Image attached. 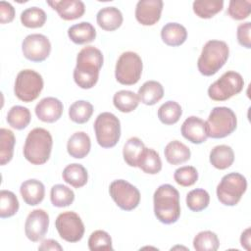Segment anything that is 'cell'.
Listing matches in <instances>:
<instances>
[{
  "label": "cell",
  "instance_id": "cell-10",
  "mask_svg": "<svg viewBox=\"0 0 251 251\" xmlns=\"http://www.w3.org/2000/svg\"><path fill=\"white\" fill-rule=\"evenodd\" d=\"M42 88L43 78L37 72L25 69L17 75L14 92L21 101L32 102L39 96Z\"/></svg>",
  "mask_w": 251,
  "mask_h": 251
},
{
  "label": "cell",
  "instance_id": "cell-9",
  "mask_svg": "<svg viewBox=\"0 0 251 251\" xmlns=\"http://www.w3.org/2000/svg\"><path fill=\"white\" fill-rule=\"evenodd\" d=\"M243 86L242 75L237 72L228 71L209 86L208 96L214 101H226L238 94Z\"/></svg>",
  "mask_w": 251,
  "mask_h": 251
},
{
  "label": "cell",
  "instance_id": "cell-26",
  "mask_svg": "<svg viewBox=\"0 0 251 251\" xmlns=\"http://www.w3.org/2000/svg\"><path fill=\"white\" fill-rule=\"evenodd\" d=\"M234 161V153L228 145H217L210 152V163L219 170L229 168Z\"/></svg>",
  "mask_w": 251,
  "mask_h": 251
},
{
  "label": "cell",
  "instance_id": "cell-2",
  "mask_svg": "<svg viewBox=\"0 0 251 251\" xmlns=\"http://www.w3.org/2000/svg\"><path fill=\"white\" fill-rule=\"evenodd\" d=\"M154 214L159 222L165 225L176 223L180 216L179 193L171 184H162L153 195Z\"/></svg>",
  "mask_w": 251,
  "mask_h": 251
},
{
  "label": "cell",
  "instance_id": "cell-4",
  "mask_svg": "<svg viewBox=\"0 0 251 251\" xmlns=\"http://www.w3.org/2000/svg\"><path fill=\"white\" fill-rule=\"evenodd\" d=\"M229 48L225 41L212 39L205 43L197 61L200 74L206 76L217 74L228 59Z\"/></svg>",
  "mask_w": 251,
  "mask_h": 251
},
{
  "label": "cell",
  "instance_id": "cell-41",
  "mask_svg": "<svg viewBox=\"0 0 251 251\" xmlns=\"http://www.w3.org/2000/svg\"><path fill=\"white\" fill-rule=\"evenodd\" d=\"M88 248L94 250H113L112 238L105 230H95L88 238Z\"/></svg>",
  "mask_w": 251,
  "mask_h": 251
},
{
  "label": "cell",
  "instance_id": "cell-35",
  "mask_svg": "<svg viewBox=\"0 0 251 251\" xmlns=\"http://www.w3.org/2000/svg\"><path fill=\"white\" fill-rule=\"evenodd\" d=\"M182 115L180 105L176 101H167L158 109V118L164 125H174L178 122Z\"/></svg>",
  "mask_w": 251,
  "mask_h": 251
},
{
  "label": "cell",
  "instance_id": "cell-5",
  "mask_svg": "<svg viewBox=\"0 0 251 251\" xmlns=\"http://www.w3.org/2000/svg\"><path fill=\"white\" fill-rule=\"evenodd\" d=\"M206 124L209 137L224 138L235 130L237 119L230 108L215 107L212 109Z\"/></svg>",
  "mask_w": 251,
  "mask_h": 251
},
{
  "label": "cell",
  "instance_id": "cell-31",
  "mask_svg": "<svg viewBox=\"0 0 251 251\" xmlns=\"http://www.w3.org/2000/svg\"><path fill=\"white\" fill-rule=\"evenodd\" d=\"M16 137L12 130L2 127L0 129V164L1 166L9 163L14 154Z\"/></svg>",
  "mask_w": 251,
  "mask_h": 251
},
{
  "label": "cell",
  "instance_id": "cell-6",
  "mask_svg": "<svg viewBox=\"0 0 251 251\" xmlns=\"http://www.w3.org/2000/svg\"><path fill=\"white\" fill-rule=\"evenodd\" d=\"M93 126L96 140L101 147L112 148L120 140L121 123L114 114L110 112L99 114Z\"/></svg>",
  "mask_w": 251,
  "mask_h": 251
},
{
  "label": "cell",
  "instance_id": "cell-45",
  "mask_svg": "<svg viewBox=\"0 0 251 251\" xmlns=\"http://www.w3.org/2000/svg\"><path fill=\"white\" fill-rule=\"evenodd\" d=\"M15 18V8L6 1L0 2V23H11Z\"/></svg>",
  "mask_w": 251,
  "mask_h": 251
},
{
  "label": "cell",
  "instance_id": "cell-21",
  "mask_svg": "<svg viewBox=\"0 0 251 251\" xmlns=\"http://www.w3.org/2000/svg\"><path fill=\"white\" fill-rule=\"evenodd\" d=\"M123 14L116 7H105L98 11L96 21L98 25L107 31H113L119 28L123 24Z\"/></svg>",
  "mask_w": 251,
  "mask_h": 251
},
{
  "label": "cell",
  "instance_id": "cell-16",
  "mask_svg": "<svg viewBox=\"0 0 251 251\" xmlns=\"http://www.w3.org/2000/svg\"><path fill=\"white\" fill-rule=\"evenodd\" d=\"M180 131L185 139L194 144H201L209 137L206 122L195 116H190L184 120Z\"/></svg>",
  "mask_w": 251,
  "mask_h": 251
},
{
  "label": "cell",
  "instance_id": "cell-43",
  "mask_svg": "<svg viewBox=\"0 0 251 251\" xmlns=\"http://www.w3.org/2000/svg\"><path fill=\"white\" fill-rule=\"evenodd\" d=\"M250 0H231L228 3L227 15L236 21H241L249 17L250 15Z\"/></svg>",
  "mask_w": 251,
  "mask_h": 251
},
{
  "label": "cell",
  "instance_id": "cell-23",
  "mask_svg": "<svg viewBox=\"0 0 251 251\" xmlns=\"http://www.w3.org/2000/svg\"><path fill=\"white\" fill-rule=\"evenodd\" d=\"M68 36L74 43L81 45L92 42L96 37V30L90 23L81 22L69 27Z\"/></svg>",
  "mask_w": 251,
  "mask_h": 251
},
{
  "label": "cell",
  "instance_id": "cell-8",
  "mask_svg": "<svg viewBox=\"0 0 251 251\" xmlns=\"http://www.w3.org/2000/svg\"><path fill=\"white\" fill-rule=\"evenodd\" d=\"M142 69V60L137 53L132 51L124 52L120 55L116 63V79L124 85L135 84L140 79Z\"/></svg>",
  "mask_w": 251,
  "mask_h": 251
},
{
  "label": "cell",
  "instance_id": "cell-42",
  "mask_svg": "<svg viewBox=\"0 0 251 251\" xmlns=\"http://www.w3.org/2000/svg\"><path fill=\"white\" fill-rule=\"evenodd\" d=\"M174 178L181 186H191L198 179V172L193 166H183L175 171Z\"/></svg>",
  "mask_w": 251,
  "mask_h": 251
},
{
  "label": "cell",
  "instance_id": "cell-33",
  "mask_svg": "<svg viewBox=\"0 0 251 251\" xmlns=\"http://www.w3.org/2000/svg\"><path fill=\"white\" fill-rule=\"evenodd\" d=\"M93 114V106L85 100H77L69 108V117L75 124L86 123Z\"/></svg>",
  "mask_w": 251,
  "mask_h": 251
},
{
  "label": "cell",
  "instance_id": "cell-11",
  "mask_svg": "<svg viewBox=\"0 0 251 251\" xmlns=\"http://www.w3.org/2000/svg\"><path fill=\"white\" fill-rule=\"evenodd\" d=\"M109 193L114 202L124 211L135 209L140 202L139 190L125 179H116L109 186Z\"/></svg>",
  "mask_w": 251,
  "mask_h": 251
},
{
  "label": "cell",
  "instance_id": "cell-25",
  "mask_svg": "<svg viewBox=\"0 0 251 251\" xmlns=\"http://www.w3.org/2000/svg\"><path fill=\"white\" fill-rule=\"evenodd\" d=\"M137 95L143 104L152 106L163 98L164 88L160 82L156 80H148L140 86Z\"/></svg>",
  "mask_w": 251,
  "mask_h": 251
},
{
  "label": "cell",
  "instance_id": "cell-14",
  "mask_svg": "<svg viewBox=\"0 0 251 251\" xmlns=\"http://www.w3.org/2000/svg\"><path fill=\"white\" fill-rule=\"evenodd\" d=\"M48 226L49 216L47 212L42 209H35L26 217L25 223V233L30 241L37 242L45 236Z\"/></svg>",
  "mask_w": 251,
  "mask_h": 251
},
{
  "label": "cell",
  "instance_id": "cell-34",
  "mask_svg": "<svg viewBox=\"0 0 251 251\" xmlns=\"http://www.w3.org/2000/svg\"><path fill=\"white\" fill-rule=\"evenodd\" d=\"M144 148V143L138 137H130L127 139L123 148L125 162L130 167H137L138 159Z\"/></svg>",
  "mask_w": 251,
  "mask_h": 251
},
{
  "label": "cell",
  "instance_id": "cell-20",
  "mask_svg": "<svg viewBox=\"0 0 251 251\" xmlns=\"http://www.w3.org/2000/svg\"><path fill=\"white\" fill-rule=\"evenodd\" d=\"M90 137L84 131H76L68 140L67 150L71 157L82 159L87 156L90 151Z\"/></svg>",
  "mask_w": 251,
  "mask_h": 251
},
{
  "label": "cell",
  "instance_id": "cell-1",
  "mask_svg": "<svg viewBox=\"0 0 251 251\" xmlns=\"http://www.w3.org/2000/svg\"><path fill=\"white\" fill-rule=\"evenodd\" d=\"M103 61V54L98 48L94 46L82 48L76 56V65L74 70L75 82L80 88H92L98 81Z\"/></svg>",
  "mask_w": 251,
  "mask_h": 251
},
{
  "label": "cell",
  "instance_id": "cell-13",
  "mask_svg": "<svg viewBox=\"0 0 251 251\" xmlns=\"http://www.w3.org/2000/svg\"><path fill=\"white\" fill-rule=\"evenodd\" d=\"M22 51L27 60L42 62L50 55L51 43L47 36L40 33H32L23 40Z\"/></svg>",
  "mask_w": 251,
  "mask_h": 251
},
{
  "label": "cell",
  "instance_id": "cell-19",
  "mask_svg": "<svg viewBox=\"0 0 251 251\" xmlns=\"http://www.w3.org/2000/svg\"><path fill=\"white\" fill-rule=\"evenodd\" d=\"M21 195L29 206H35L42 202L45 195L44 184L38 179H27L21 184L20 187Z\"/></svg>",
  "mask_w": 251,
  "mask_h": 251
},
{
  "label": "cell",
  "instance_id": "cell-30",
  "mask_svg": "<svg viewBox=\"0 0 251 251\" xmlns=\"http://www.w3.org/2000/svg\"><path fill=\"white\" fill-rule=\"evenodd\" d=\"M31 120L30 111L24 106L16 105L13 106L8 114H7V122L8 124L16 129H24L25 128Z\"/></svg>",
  "mask_w": 251,
  "mask_h": 251
},
{
  "label": "cell",
  "instance_id": "cell-17",
  "mask_svg": "<svg viewBox=\"0 0 251 251\" xmlns=\"http://www.w3.org/2000/svg\"><path fill=\"white\" fill-rule=\"evenodd\" d=\"M63 103L55 97H45L35 106V115L44 123H54L63 114Z\"/></svg>",
  "mask_w": 251,
  "mask_h": 251
},
{
  "label": "cell",
  "instance_id": "cell-22",
  "mask_svg": "<svg viewBox=\"0 0 251 251\" xmlns=\"http://www.w3.org/2000/svg\"><path fill=\"white\" fill-rule=\"evenodd\" d=\"M161 38L169 46H179L187 38L186 28L177 23H168L161 29Z\"/></svg>",
  "mask_w": 251,
  "mask_h": 251
},
{
  "label": "cell",
  "instance_id": "cell-32",
  "mask_svg": "<svg viewBox=\"0 0 251 251\" xmlns=\"http://www.w3.org/2000/svg\"><path fill=\"white\" fill-rule=\"evenodd\" d=\"M223 7V0H196L192 4L193 12L201 19L213 18L222 11Z\"/></svg>",
  "mask_w": 251,
  "mask_h": 251
},
{
  "label": "cell",
  "instance_id": "cell-27",
  "mask_svg": "<svg viewBox=\"0 0 251 251\" xmlns=\"http://www.w3.org/2000/svg\"><path fill=\"white\" fill-rule=\"evenodd\" d=\"M63 179L75 188L84 186L88 180V174L86 169L77 163L68 165L62 173Z\"/></svg>",
  "mask_w": 251,
  "mask_h": 251
},
{
  "label": "cell",
  "instance_id": "cell-28",
  "mask_svg": "<svg viewBox=\"0 0 251 251\" xmlns=\"http://www.w3.org/2000/svg\"><path fill=\"white\" fill-rule=\"evenodd\" d=\"M137 167L149 175H156L162 170V161L157 151L145 147L138 159Z\"/></svg>",
  "mask_w": 251,
  "mask_h": 251
},
{
  "label": "cell",
  "instance_id": "cell-29",
  "mask_svg": "<svg viewBox=\"0 0 251 251\" xmlns=\"http://www.w3.org/2000/svg\"><path fill=\"white\" fill-rule=\"evenodd\" d=\"M139 97L130 90H120L114 94V106L122 113H129L134 111L139 104Z\"/></svg>",
  "mask_w": 251,
  "mask_h": 251
},
{
  "label": "cell",
  "instance_id": "cell-46",
  "mask_svg": "<svg viewBox=\"0 0 251 251\" xmlns=\"http://www.w3.org/2000/svg\"><path fill=\"white\" fill-rule=\"evenodd\" d=\"M38 250H42V251H48V250L62 251L63 247L58 243V241H56L54 239H45L38 246Z\"/></svg>",
  "mask_w": 251,
  "mask_h": 251
},
{
  "label": "cell",
  "instance_id": "cell-15",
  "mask_svg": "<svg viewBox=\"0 0 251 251\" xmlns=\"http://www.w3.org/2000/svg\"><path fill=\"white\" fill-rule=\"evenodd\" d=\"M162 0H140L135 7V18L142 25H153L161 18Z\"/></svg>",
  "mask_w": 251,
  "mask_h": 251
},
{
  "label": "cell",
  "instance_id": "cell-39",
  "mask_svg": "<svg viewBox=\"0 0 251 251\" xmlns=\"http://www.w3.org/2000/svg\"><path fill=\"white\" fill-rule=\"evenodd\" d=\"M20 204L17 196L10 190L0 191V217L2 219L14 216L19 210Z\"/></svg>",
  "mask_w": 251,
  "mask_h": 251
},
{
  "label": "cell",
  "instance_id": "cell-24",
  "mask_svg": "<svg viewBox=\"0 0 251 251\" xmlns=\"http://www.w3.org/2000/svg\"><path fill=\"white\" fill-rule=\"evenodd\" d=\"M165 158L172 165H179L190 159V149L178 140L169 142L164 150Z\"/></svg>",
  "mask_w": 251,
  "mask_h": 251
},
{
  "label": "cell",
  "instance_id": "cell-40",
  "mask_svg": "<svg viewBox=\"0 0 251 251\" xmlns=\"http://www.w3.org/2000/svg\"><path fill=\"white\" fill-rule=\"evenodd\" d=\"M210 202L209 193L203 188H196L186 195V205L193 212H200L206 209Z\"/></svg>",
  "mask_w": 251,
  "mask_h": 251
},
{
  "label": "cell",
  "instance_id": "cell-37",
  "mask_svg": "<svg viewBox=\"0 0 251 251\" xmlns=\"http://www.w3.org/2000/svg\"><path fill=\"white\" fill-rule=\"evenodd\" d=\"M50 200L53 206L58 208L68 207L75 200L74 191L66 185L55 184L50 191Z\"/></svg>",
  "mask_w": 251,
  "mask_h": 251
},
{
  "label": "cell",
  "instance_id": "cell-47",
  "mask_svg": "<svg viewBox=\"0 0 251 251\" xmlns=\"http://www.w3.org/2000/svg\"><path fill=\"white\" fill-rule=\"evenodd\" d=\"M240 243L243 248L250 250V227H247L240 236Z\"/></svg>",
  "mask_w": 251,
  "mask_h": 251
},
{
  "label": "cell",
  "instance_id": "cell-44",
  "mask_svg": "<svg viewBox=\"0 0 251 251\" xmlns=\"http://www.w3.org/2000/svg\"><path fill=\"white\" fill-rule=\"evenodd\" d=\"M250 31H251V23L250 22H246V23H242L237 26V40L238 43L247 48L250 49L251 48V39H250Z\"/></svg>",
  "mask_w": 251,
  "mask_h": 251
},
{
  "label": "cell",
  "instance_id": "cell-3",
  "mask_svg": "<svg viewBox=\"0 0 251 251\" xmlns=\"http://www.w3.org/2000/svg\"><path fill=\"white\" fill-rule=\"evenodd\" d=\"M53 139L51 133L42 127L31 129L24 145V156L32 165H42L51 155Z\"/></svg>",
  "mask_w": 251,
  "mask_h": 251
},
{
  "label": "cell",
  "instance_id": "cell-38",
  "mask_svg": "<svg viewBox=\"0 0 251 251\" xmlns=\"http://www.w3.org/2000/svg\"><path fill=\"white\" fill-rule=\"evenodd\" d=\"M219 246L218 235L211 230L200 231L193 239V247L196 251H216Z\"/></svg>",
  "mask_w": 251,
  "mask_h": 251
},
{
  "label": "cell",
  "instance_id": "cell-12",
  "mask_svg": "<svg viewBox=\"0 0 251 251\" xmlns=\"http://www.w3.org/2000/svg\"><path fill=\"white\" fill-rule=\"evenodd\" d=\"M55 226L60 237L68 242H77L84 234V225L80 217L73 211L59 214L55 221Z\"/></svg>",
  "mask_w": 251,
  "mask_h": 251
},
{
  "label": "cell",
  "instance_id": "cell-18",
  "mask_svg": "<svg viewBox=\"0 0 251 251\" xmlns=\"http://www.w3.org/2000/svg\"><path fill=\"white\" fill-rule=\"evenodd\" d=\"M47 4L56 10L60 18L65 21L76 20L85 12L84 3L80 0H61L47 1Z\"/></svg>",
  "mask_w": 251,
  "mask_h": 251
},
{
  "label": "cell",
  "instance_id": "cell-36",
  "mask_svg": "<svg viewBox=\"0 0 251 251\" xmlns=\"http://www.w3.org/2000/svg\"><path fill=\"white\" fill-rule=\"evenodd\" d=\"M46 13L38 7H29L21 13V23L28 28H37L44 25L46 22Z\"/></svg>",
  "mask_w": 251,
  "mask_h": 251
},
{
  "label": "cell",
  "instance_id": "cell-7",
  "mask_svg": "<svg viewBox=\"0 0 251 251\" xmlns=\"http://www.w3.org/2000/svg\"><path fill=\"white\" fill-rule=\"evenodd\" d=\"M247 188V180L239 173H229L224 176L217 186V197L226 206L236 205Z\"/></svg>",
  "mask_w": 251,
  "mask_h": 251
}]
</instances>
